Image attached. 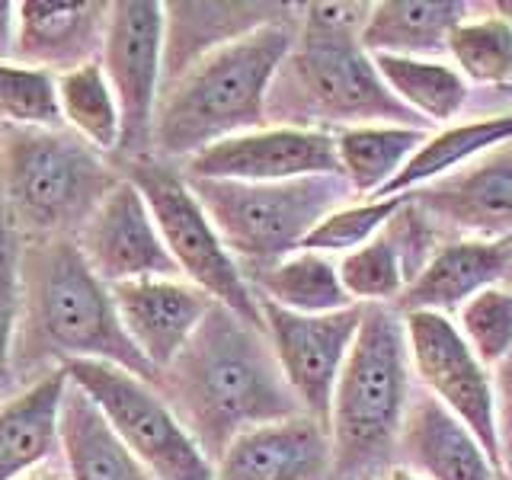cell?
Segmentation results:
<instances>
[{
  "mask_svg": "<svg viewBox=\"0 0 512 480\" xmlns=\"http://www.w3.org/2000/svg\"><path fill=\"white\" fill-rule=\"evenodd\" d=\"M122 330L160 375L199 330L212 298L186 279H135L109 285Z\"/></svg>",
  "mask_w": 512,
  "mask_h": 480,
  "instance_id": "2e32d148",
  "label": "cell"
},
{
  "mask_svg": "<svg viewBox=\"0 0 512 480\" xmlns=\"http://www.w3.org/2000/svg\"><path fill=\"white\" fill-rule=\"evenodd\" d=\"M365 480H375V477H365Z\"/></svg>",
  "mask_w": 512,
  "mask_h": 480,
  "instance_id": "f35d334b",
  "label": "cell"
},
{
  "mask_svg": "<svg viewBox=\"0 0 512 480\" xmlns=\"http://www.w3.org/2000/svg\"><path fill=\"white\" fill-rule=\"evenodd\" d=\"M215 480H333L330 432L308 413L253 426L224 448Z\"/></svg>",
  "mask_w": 512,
  "mask_h": 480,
  "instance_id": "e0dca14e",
  "label": "cell"
},
{
  "mask_svg": "<svg viewBox=\"0 0 512 480\" xmlns=\"http://www.w3.org/2000/svg\"><path fill=\"white\" fill-rule=\"evenodd\" d=\"M68 384V372L52 368L0 404V480H20L58 458Z\"/></svg>",
  "mask_w": 512,
  "mask_h": 480,
  "instance_id": "44dd1931",
  "label": "cell"
},
{
  "mask_svg": "<svg viewBox=\"0 0 512 480\" xmlns=\"http://www.w3.org/2000/svg\"><path fill=\"white\" fill-rule=\"evenodd\" d=\"M448 61L471 87H509L512 20L506 13H468L448 36Z\"/></svg>",
  "mask_w": 512,
  "mask_h": 480,
  "instance_id": "f546056e",
  "label": "cell"
},
{
  "mask_svg": "<svg viewBox=\"0 0 512 480\" xmlns=\"http://www.w3.org/2000/svg\"><path fill=\"white\" fill-rule=\"evenodd\" d=\"M23 247L26 237L16 231L7 208L0 205V404L13 384L16 336L23 314Z\"/></svg>",
  "mask_w": 512,
  "mask_h": 480,
  "instance_id": "e575fe53",
  "label": "cell"
},
{
  "mask_svg": "<svg viewBox=\"0 0 512 480\" xmlns=\"http://www.w3.org/2000/svg\"><path fill=\"white\" fill-rule=\"evenodd\" d=\"M336 269L352 304H397L407 288V263L391 224L359 250L343 253Z\"/></svg>",
  "mask_w": 512,
  "mask_h": 480,
  "instance_id": "4dcf8cb0",
  "label": "cell"
},
{
  "mask_svg": "<svg viewBox=\"0 0 512 480\" xmlns=\"http://www.w3.org/2000/svg\"><path fill=\"white\" fill-rule=\"evenodd\" d=\"M413 205L448 228L484 240H512V141L496 144L468 167L413 189Z\"/></svg>",
  "mask_w": 512,
  "mask_h": 480,
  "instance_id": "9a60e30c",
  "label": "cell"
},
{
  "mask_svg": "<svg viewBox=\"0 0 512 480\" xmlns=\"http://www.w3.org/2000/svg\"><path fill=\"white\" fill-rule=\"evenodd\" d=\"M68 480H154L109 429L90 397L68 384L61 404V452Z\"/></svg>",
  "mask_w": 512,
  "mask_h": 480,
  "instance_id": "603a6c76",
  "label": "cell"
},
{
  "mask_svg": "<svg viewBox=\"0 0 512 480\" xmlns=\"http://www.w3.org/2000/svg\"><path fill=\"white\" fill-rule=\"evenodd\" d=\"M119 170L125 180L138 186L144 202H148L157 231L164 237V247L170 250L180 276L215 304H221V308L234 311L247 324L263 330L260 298L253 295L244 269L231 256V250L221 244L212 218L205 215L183 170L154 154L125 160Z\"/></svg>",
  "mask_w": 512,
  "mask_h": 480,
  "instance_id": "ba28073f",
  "label": "cell"
},
{
  "mask_svg": "<svg viewBox=\"0 0 512 480\" xmlns=\"http://www.w3.org/2000/svg\"><path fill=\"white\" fill-rule=\"evenodd\" d=\"M413 192L404 196H391V199H356L343 208L330 212L317 228L304 237L301 250H314V253H349L368 244L372 237H378L384 228L391 224V218L410 202Z\"/></svg>",
  "mask_w": 512,
  "mask_h": 480,
  "instance_id": "836d02e7",
  "label": "cell"
},
{
  "mask_svg": "<svg viewBox=\"0 0 512 480\" xmlns=\"http://www.w3.org/2000/svg\"><path fill=\"white\" fill-rule=\"evenodd\" d=\"M154 388L208 461H218L240 432L304 413L288 388L266 330L212 304Z\"/></svg>",
  "mask_w": 512,
  "mask_h": 480,
  "instance_id": "6da1fadb",
  "label": "cell"
},
{
  "mask_svg": "<svg viewBox=\"0 0 512 480\" xmlns=\"http://www.w3.org/2000/svg\"><path fill=\"white\" fill-rule=\"evenodd\" d=\"M279 4H167V58L164 84L192 61L244 32L282 16Z\"/></svg>",
  "mask_w": 512,
  "mask_h": 480,
  "instance_id": "cb8c5ba5",
  "label": "cell"
},
{
  "mask_svg": "<svg viewBox=\"0 0 512 480\" xmlns=\"http://www.w3.org/2000/svg\"><path fill=\"white\" fill-rule=\"evenodd\" d=\"M298 36L292 13L196 58L164 84L154 119V157L186 164L189 157L234 135L266 128L272 80Z\"/></svg>",
  "mask_w": 512,
  "mask_h": 480,
  "instance_id": "3957f363",
  "label": "cell"
},
{
  "mask_svg": "<svg viewBox=\"0 0 512 480\" xmlns=\"http://www.w3.org/2000/svg\"><path fill=\"white\" fill-rule=\"evenodd\" d=\"M372 4H308L298 36L272 80L266 122L340 132L352 125L423 128L413 112L384 87L372 55L359 42Z\"/></svg>",
  "mask_w": 512,
  "mask_h": 480,
  "instance_id": "7a4b0ae2",
  "label": "cell"
},
{
  "mask_svg": "<svg viewBox=\"0 0 512 480\" xmlns=\"http://www.w3.org/2000/svg\"><path fill=\"white\" fill-rule=\"evenodd\" d=\"M244 276L260 301L279 304L295 314H333L352 308L336 260L327 253L295 250L269 266L244 269Z\"/></svg>",
  "mask_w": 512,
  "mask_h": 480,
  "instance_id": "484cf974",
  "label": "cell"
},
{
  "mask_svg": "<svg viewBox=\"0 0 512 480\" xmlns=\"http://www.w3.org/2000/svg\"><path fill=\"white\" fill-rule=\"evenodd\" d=\"M189 186L240 269H260L301 250L330 212L356 202L340 173L288 183L189 180Z\"/></svg>",
  "mask_w": 512,
  "mask_h": 480,
  "instance_id": "52a82bcc",
  "label": "cell"
},
{
  "mask_svg": "<svg viewBox=\"0 0 512 480\" xmlns=\"http://www.w3.org/2000/svg\"><path fill=\"white\" fill-rule=\"evenodd\" d=\"M464 343L474 349V356L484 362L490 372L512 359V288L490 285L464 301L452 317Z\"/></svg>",
  "mask_w": 512,
  "mask_h": 480,
  "instance_id": "d6a6232c",
  "label": "cell"
},
{
  "mask_svg": "<svg viewBox=\"0 0 512 480\" xmlns=\"http://www.w3.org/2000/svg\"><path fill=\"white\" fill-rule=\"evenodd\" d=\"M375 480H423V477H416L413 471L400 468V464H391V468H384Z\"/></svg>",
  "mask_w": 512,
  "mask_h": 480,
  "instance_id": "74e56055",
  "label": "cell"
},
{
  "mask_svg": "<svg viewBox=\"0 0 512 480\" xmlns=\"http://www.w3.org/2000/svg\"><path fill=\"white\" fill-rule=\"evenodd\" d=\"M119 180L116 160L71 128L0 132V205L26 240L77 237Z\"/></svg>",
  "mask_w": 512,
  "mask_h": 480,
  "instance_id": "8992f818",
  "label": "cell"
},
{
  "mask_svg": "<svg viewBox=\"0 0 512 480\" xmlns=\"http://www.w3.org/2000/svg\"><path fill=\"white\" fill-rule=\"evenodd\" d=\"M375 71L423 125H455L471 100V84L448 58L372 55Z\"/></svg>",
  "mask_w": 512,
  "mask_h": 480,
  "instance_id": "4316f807",
  "label": "cell"
},
{
  "mask_svg": "<svg viewBox=\"0 0 512 480\" xmlns=\"http://www.w3.org/2000/svg\"><path fill=\"white\" fill-rule=\"evenodd\" d=\"M404 327L413 378L420 381L426 394L436 397L445 410H452L474 432L480 448L503 477L506 464L500 436V394H496L490 368L464 343L452 317L410 311L404 314Z\"/></svg>",
  "mask_w": 512,
  "mask_h": 480,
  "instance_id": "8fae6325",
  "label": "cell"
},
{
  "mask_svg": "<svg viewBox=\"0 0 512 480\" xmlns=\"http://www.w3.org/2000/svg\"><path fill=\"white\" fill-rule=\"evenodd\" d=\"M74 240L87 266L106 285L135 279H183L170 250L164 247L148 202L125 176L96 205V212Z\"/></svg>",
  "mask_w": 512,
  "mask_h": 480,
  "instance_id": "5bb4252c",
  "label": "cell"
},
{
  "mask_svg": "<svg viewBox=\"0 0 512 480\" xmlns=\"http://www.w3.org/2000/svg\"><path fill=\"white\" fill-rule=\"evenodd\" d=\"M362 308V324L336 381L327 420L333 480H365L391 468L413 400L404 314L394 304Z\"/></svg>",
  "mask_w": 512,
  "mask_h": 480,
  "instance_id": "5b68a950",
  "label": "cell"
},
{
  "mask_svg": "<svg viewBox=\"0 0 512 480\" xmlns=\"http://www.w3.org/2000/svg\"><path fill=\"white\" fill-rule=\"evenodd\" d=\"M394 464L423 480H503L474 432L426 391H413Z\"/></svg>",
  "mask_w": 512,
  "mask_h": 480,
  "instance_id": "d6986e66",
  "label": "cell"
},
{
  "mask_svg": "<svg viewBox=\"0 0 512 480\" xmlns=\"http://www.w3.org/2000/svg\"><path fill=\"white\" fill-rule=\"evenodd\" d=\"M16 48V4L13 0H0V61L13 58Z\"/></svg>",
  "mask_w": 512,
  "mask_h": 480,
  "instance_id": "d590c367",
  "label": "cell"
},
{
  "mask_svg": "<svg viewBox=\"0 0 512 480\" xmlns=\"http://www.w3.org/2000/svg\"><path fill=\"white\" fill-rule=\"evenodd\" d=\"M512 263V240H484V237H455L445 240L426 266L410 279L404 295L394 308L400 314L432 311L455 317L464 301L490 285H500Z\"/></svg>",
  "mask_w": 512,
  "mask_h": 480,
  "instance_id": "ffe728a7",
  "label": "cell"
},
{
  "mask_svg": "<svg viewBox=\"0 0 512 480\" xmlns=\"http://www.w3.org/2000/svg\"><path fill=\"white\" fill-rule=\"evenodd\" d=\"M167 4L160 0H112L100 64L122 112L119 160L154 151V119L164 93Z\"/></svg>",
  "mask_w": 512,
  "mask_h": 480,
  "instance_id": "30bf717a",
  "label": "cell"
},
{
  "mask_svg": "<svg viewBox=\"0 0 512 480\" xmlns=\"http://www.w3.org/2000/svg\"><path fill=\"white\" fill-rule=\"evenodd\" d=\"M468 13L464 0H378L368 7L359 42L368 55L445 58L448 36Z\"/></svg>",
  "mask_w": 512,
  "mask_h": 480,
  "instance_id": "7402d4cb",
  "label": "cell"
},
{
  "mask_svg": "<svg viewBox=\"0 0 512 480\" xmlns=\"http://www.w3.org/2000/svg\"><path fill=\"white\" fill-rule=\"evenodd\" d=\"M61 368L154 480H215V464L154 384L109 362H68Z\"/></svg>",
  "mask_w": 512,
  "mask_h": 480,
  "instance_id": "9c48e42d",
  "label": "cell"
},
{
  "mask_svg": "<svg viewBox=\"0 0 512 480\" xmlns=\"http://www.w3.org/2000/svg\"><path fill=\"white\" fill-rule=\"evenodd\" d=\"M106 23L103 0H20L13 58L61 77L100 58Z\"/></svg>",
  "mask_w": 512,
  "mask_h": 480,
  "instance_id": "ac0fdd59",
  "label": "cell"
},
{
  "mask_svg": "<svg viewBox=\"0 0 512 480\" xmlns=\"http://www.w3.org/2000/svg\"><path fill=\"white\" fill-rule=\"evenodd\" d=\"M506 141H512V112H496V116L455 122V125L439 128V132H429L426 141L416 148V154L407 160V167L400 170L375 199H391L413 189H423L448 173L468 167L471 160H477L480 154H487L490 148Z\"/></svg>",
  "mask_w": 512,
  "mask_h": 480,
  "instance_id": "d4e9b609",
  "label": "cell"
},
{
  "mask_svg": "<svg viewBox=\"0 0 512 480\" xmlns=\"http://www.w3.org/2000/svg\"><path fill=\"white\" fill-rule=\"evenodd\" d=\"M429 132L407 125H352L333 132L340 176L356 199H375L407 160L426 141Z\"/></svg>",
  "mask_w": 512,
  "mask_h": 480,
  "instance_id": "83f0119b",
  "label": "cell"
},
{
  "mask_svg": "<svg viewBox=\"0 0 512 480\" xmlns=\"http://www.w3.org/2000/svg\"><path fill=\"white\" fill-rule=\"evenodd\" d=\"M58 106L64 128H71L77 138H84L93 151L106 157L119 154L122 112L100 58L58 77Z\"/></svg>",
  "mask_w": 512,
  "mask_h": 480,
  "instance_id": "f1b7e54d",
  "label": "cell"
},
{
  "mask_svg": "<svg viewBox=\"0 0 512 480\" xmlns=\"http://www.w3.org/2000/svg\"><path fill=\"white\" fill-rule=\"evenodd\" d=\"M109 362L157 384V372L122 330L109 285L87 266L74 237H36L23 247V314L13 372L29 362Z\"/></svg>",
  "mask_w": 512,
  "mask_h": 480,
  "instance_id": "277c9868",
  "label": "cell"
},
{
  "mask_svg": "<svg viewBox=\"0 0 512 480\" xmlns=\"http://www.w3.org/2000/svg\"><path fill=\"white\" fill-rule=\"evenodd\" d=\"M333 132L295 125H266L234 135L199 151L183 164L189 180H237V183H288L304 176H336Z\"/></svg>",
  "mask_w": 512,
  "mask_h": 480,
  "instance_id": "4fadbf2b",
  "label": "cell"
},
{
  "mask_svg": "<svg viewBox=\"0 0 512 480\" xmlns=\"http://www.w3.org/2000/svg\"><path fill=\"white\" fill-rule=\"evenodd\" d=\"M0 122L10 128H64L58 77L16 58L0 61Z\"/></svg>",
  "mask_w": 512,
  "mask_h": 480,
  "instance_id": "1f68e13d",
  "label": "cell"
},
{
  "mask_svg": "<svg viewBox=\"0 0 512 480\" xmlns=\"http://www.w3.org/2000/svg\"><path fill=\"white\" fill-rule=\"evenodd\" d=\"M266 340L276 352V362L295 391L301 410L327 426L330 404L340 372L349 359L362 324V304L333 314H295L279 304L260 301Z\"/></svg>",
  "mask_w": 512,
  "mask_h": 480,
  "instance_id": "7c38bea8",
  "label": "cell"
},
{
  "mask_svg": "<svg viewBox=\"0 0 512 480\" xmlns=\"http://www.w3.org/2000/svg\"><path fill=\"white\" fill-rule=\"evenodd\" d=\"M20 480H68V474H64V464H61V458H55V461L42 464V468H36V471L23 474Z\"/></svg>",
  "mask_w": 512,
  "mask_h": 480,
  "instance_id": "8d00e7d4",
  "label": "cell"
}]
</instances>
